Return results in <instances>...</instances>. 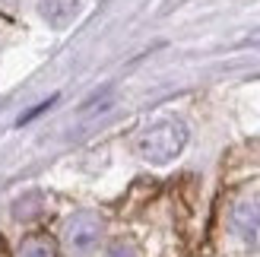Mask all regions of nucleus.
Returning <instances> with one entry per match:
<instances>
[{"instance_id": "nucleus-1", "label": "nucleus", "mask_w": 260, "mask_h": 257, "mask_svg": "<svg viewBox=\"0 0 260 257\" xmlns=\"http://www.w3.org/2000/svg\"><path fill=\"white\" fill-rule=\"evenodd\" d=\"M184 146H187V127L178 118H162V121L149 124L146 131H140L137 137L140 159L152 162V165H165V162L178 159Z\"/></svg>"}, {"instance_id": "nucleus-2", "label": "nucleus", "mask_w": 260, "mask_h": 257, "mask_svg": "<svg viewBox=\"0 0 260 257\" xmlns=\"http://www.w3.org/2000/svg\"><path fill=\"white\" fill-rule=\"evenodd\" d=\"M99 238H102V219L92 213H76L73 219L63 226V248L73 257H86L99 245Z\"/></svg>"}, {"instance_id": "nucleus-3", "label": "nucleus", "mask_w": 260, "mask_h": 257, "mask_svg": "<svg viewBox=\"0 0 260 257\" xmlns=\"http://www.w3.org/2000/svg\"><path fill=\"white\" fill-rule=\"evenodd\" d=\"M232 232L244 248L257 251L260 248V197L238 200L232 210Z\"/></svg>"}, {"instance_id": "nucleus-4", "label": "nucleus", "mask_w": 260, "mask_h": 257, "mask_svg": "<svg viewBox=\"0 0 260 257\" xmlns=\"http://www.w3.org/2000/svg\"><path fill=\"white\" fill-rule=\"evenodd\" d=\"M76 0H42V4H38V10H42V16L51 22V25H67L73 16H76Z\"/></svg>"}, {"instance_id": "nucleus-5", "label": "nucleus", "mask_w": 260, "mask_h": 257, "mask_svg": "<svg viewBox=\"0 0 260 257\" xmlns=\"http://www.w3.org/2000/svg\"><path fill=\"white\" fill-rule=\"evenodd\" d=\"M19 257H54V254H51V248L45 245V241H38V238H32V241H25V245H22Z\"/></svg>"}, {"instance_id": "nucleus-6", "label": "nucleus", "mask_w": 260, "mask_h": 257, "mask_svg": "<svg viewBox=\"0 0 260 257\" xmlns=\"http://www.w3.org/2000/svg\"><path fill=\"white\" fill-rule=\"evenodd\" d=\"M105 257H140V254H137V248L130 245V241H118V245H111V248H108Z\"/></svg>"}]
</instances>
